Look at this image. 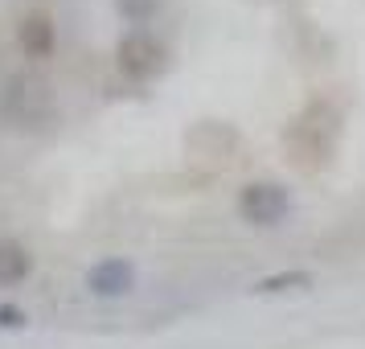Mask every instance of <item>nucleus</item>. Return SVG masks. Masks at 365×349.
I'll list each match as a JSON object with an SVG mask.
<instances>
[{
    "instance_id": "nucleus-1",
    "label": "nucleus",
    "mask_w": 365,
    "mask_h": 349,
    "mask_svg": "<svg viewBox=\"0 0 365 349\" xmlns=\"http://www.w3.org/2000/svg\"><path fill=\"white\" fill-rule=\"evenodd\" d=\"M332 132H336V116L324 103H312L308 111H299L283 132L287 165L299 168V173H320L332 156Z\"/></svg>"
},
{
    "instance_id": "nucleus-2",
    "label": "nucleus",
    "mask_w": 365,
    "mask_h": 349,
    "mask_svg": "<svg viewBox=\"0 0 365 349\" xmlns=\"http://www.w3.org/2000/svg\"><path fill=\"white\" fill-rule=\"evenodd\" d=\"M4 116L21 123V128H37L53 116V95L50 83L37 79V74H17L9 91H4Z\"/></svg>"
},
{
    "instance_id": "nucleus-3",
    "label": "nucleus",
    "mask_w": 365,
    "mask_h": 349,
    "mask_svg": "<svg viewBox=\"0 0 365 349\" xmlns=\"http://www.w3.org/2000/svg\"><path fill=\"white\" fill-rule=\"evenodd\" d=\"M292 214V193L279 181H250L238 189V218L247 226H279Z\"/></svg>"
},
{
    "instance_id": "nucleus-4",
    "label": "nucleus",
    "mask_w": 365,
    "mask_h": 349,
    "mask_svg": "<svg viewBox=\"0 0 365 349\" xmlns=\"http://www.w3.org/2000/svg\"><path fill=\"white\" fill-rule=\"evenodd\" d=\"M115 62H119V70H123L132 83H148V79H156V74L165 70L168 50H165V41H160V37L144 34V29H132V34L119 37Z\"/></svg>"
},
{
    "instance_id": "nucleus-5",
    "label": "nucleus",
    "mask_w": 365,
    "mask_h": 349,
    "mask_svg": "<svg viewBox=\"0 0 365 349\" xmlns=\"http://www.w3.org/2000/svg\"><path fill=\"white\" fill-rule=\"evenodd\" d=\"M135 283V267L128 259H99V263L86 271V288L95 296L111 300V296H128Z\"/></svg>"
},
{
    "instance_id": "nucleus-6",
    "label": "nucleus",
    "mask_w": 365,
    "mask_h": 349,
    "mask_svg": "<svg viewBox=\"0 0 365 349\" xmlns=\"http://www.w3.org/2000/svg\"><path fill=\"white\" fill-rule=\"evenodd\" d=\"M17 41H21V50L29 54V58H46V54H53V21L46 17V13H29V17H21Z\"/></svg>"
},
{
    "instance_id": "nucleus-7",
    "label": "nucleus",
    "mask_w": 365,
    "mask_h": 349,
    "mask_svg": "<svg viewBox=\"0 0 365 349\" xmlns=\"http://www.w3.org/2000/svg\"><path fill=\"white\" fill-rule=\"evenodd\" d=\"M34 271V255L17 238H0V288H13Z\"/></svg>"
},
{
    "instance_id": "nucleus-8",
    "label": "nucleus",
    "mask_w": 365,
    "mask_h": 349,
    "mask_svg": "<svg viewBox=\"0 0 365 349\" xmlns=\"http://www.w3.org/2000/svg\"><path fill=\"white\" fill-rule=\"evenodd\" d=\"M316 275L312 271H275V275H263L255 283V296H287V292H312Z\"/></svg>"
},
{
    "instance_id": "nucleus-9",
    "label": "nucleus",
    "mask_w": 365,
    "mask_h": 349,
    "mask_svg": "<svg viewBox=\"0 0 365 349\" xmlns=\"http://www.w3.org/2000/svg\"><path fill=\"white\" fill-rule=\"evenodd\" d=\"M119 17L132 21V25H144V21L156 17V9H160V0H115Z\"/></svg>"
},
{
    "instance_id": "nucleus-10",
    "label": "nucleus",
    "mask_w": 365,
    "mask_h": 349,
    "mask_svg": "<svg viewBox=\"0 0 365 349\" xmlns=\"http://www.w3.org/2000/svg\"><path fill=\"white\" fill-rule=\"evenodd\" d=\"M0 325H9V329H17V325H25V316H21L17 308H9V304H4V308H0Z\"/></svg>"
}]
</instances>
